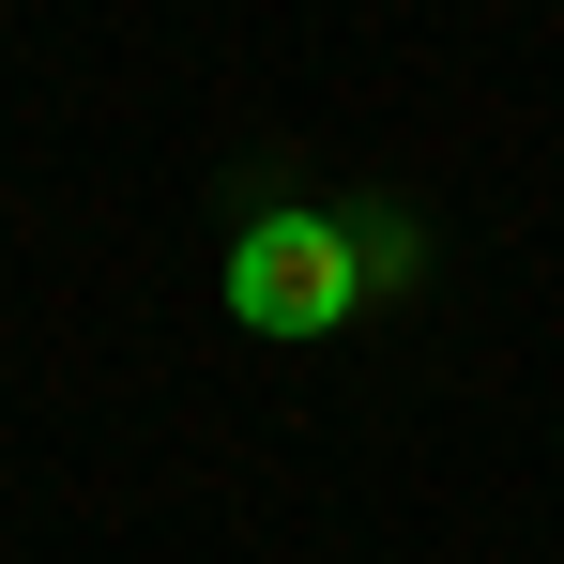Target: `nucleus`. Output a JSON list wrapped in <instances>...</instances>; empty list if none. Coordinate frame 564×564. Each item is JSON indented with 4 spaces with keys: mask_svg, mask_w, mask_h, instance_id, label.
<instances>
[{
    "mask_svg": "<svg viewBox=\"0 0 564 564\" xmlns=\"http://www.w3.org/2000/svg\"><path fill=\"white\" fill-rule=\"evenodd\" d=\"M351 305H367V260H351L336 214H260L229 245V321L245 336H336Z\"/></svg>",
    "mask_w": 564,
    "mask_h": 564,
    "instance_id": "f257e3e1",
    "label": "nucleus"
},
{
    "mask_svg": "<svg viewBox=\"0 0 564 564\" xmlns=\"http://www.w3.org/2000/svg\"><path fill=\"white\" fill-rule=\"evenodd\" d=\"M351 260H367V290H397V275H412V260H427V245H412L397 214H367V229H351Z\"/></svg>",
    "mask_w": 564,
    "mask_h": 564,
    "instance_id": "f03ea898",
    "label": "nucleus"
}]
</instances>
